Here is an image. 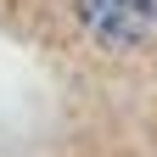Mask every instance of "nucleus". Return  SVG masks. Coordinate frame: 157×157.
Here are the masks:
<instances>
[{
  "mask_svg": "<svg viewBox=\"0 0 157 157\" xmlns=\"http://www.w3.org/2000/svg\"><path fill=\"white\" fill-rule=\"evenodd\" d=\"M78 11H84L90 34H101L107 45H135L151 28L157 0H78Z\"/></svg>",
  "mask_w": 157,
  "mask_h": 157,
  "instance_id": "nucleus-1",
  "label": "nucleus"
}]
</instances>
